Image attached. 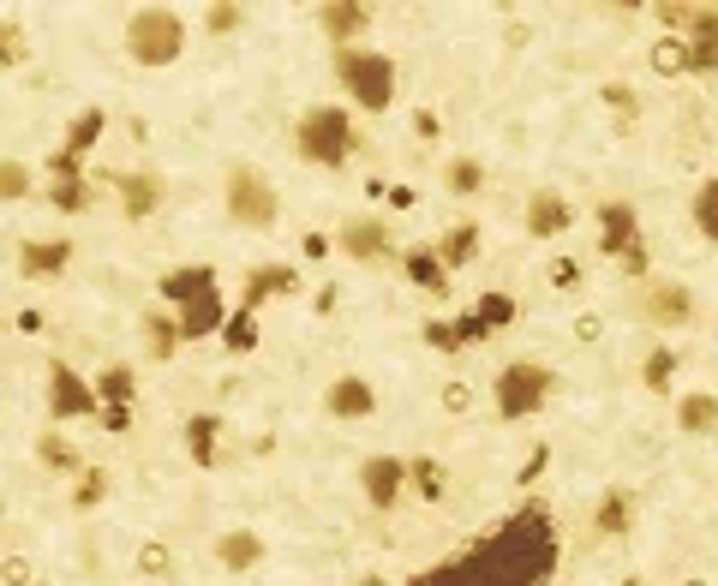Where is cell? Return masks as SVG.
Returning a JSON list of instances; mask_svg holds the SVG:
<instances>
[{
	"instance_id": "obj_1",
	"label": "cell",
	"mask_w": 718,
	"mask_h": 586,
	"mask_svg": "<svg viewBox=\"0 0 718 586\" xmlns=\"http://www.w3.org/2000/svg\"><path fill=\"white\" fill-rule=\"evenodd\" d=\"M186 49V19L174 7H138L126 19V54L138 66H174Z\"/></svg>"
},
{
	"instance_id": "obj_2",
	"label": "cell",
	"mask_w": 718,
	"mask_h": 586,
	"mask_svg": "<svg viewBox=\"0 0 718 586\" xmlns=\"http://www.w3.org/2000/svg\"><path fill=\"white\" fill-rule=\"evenodd\" d=\"M335 79L365 114H384L395 102V61L377 49H335Z\"/></svg>"
},
{
	"instance_id": "obj_3",
	"label": "cell",
	"mask_w": 718,
	"mask_h": 586,
	"mask_svg": "<svg viewBox=\"0 0 718 586\" xmlns=\"http://www.w3.org/2000/svg\"><path fill=\"white\" fill-rule=\"evenodd\" d=\"M294 150L318 168H342L354 156V114L347 108H305L294 126Z\"/></svg>"
},
{
	"instance_id": "obj_4",
	"label": "cell",
	"mask_w": 718,
	"mask_h": 586,
	"mask_svg": "<svg viewBox=\"0 0 718 586\" xmlns=\"http://www.w3.org/2000/svg\"><path fill=\"white\" fill-rule=\"evenodd\" d=\"M556 395V372L539 359H516L503 365V377H497L491 401H497V419H533L539 407H545Z\"/></svg>"
},
{
	"instance_id": "obj_5",
	"label": "cell",
	"mask_w": 718,
	"mask_h": 586,
	"mask_svg": "<svg viewBox=\"0 0 718 586\" xmlns=\"http://www.w3.org/2000/svg\"><path fill=\"white\" fill-rule=\"evenodd\" d=\"M228 216H233L240 228H275L282 198H275V186L263 180L258 168H233V174H228Z\"/></svg>"
},
{
	"instance_id": "obj_6",
	"label": "cell",
	"mask_w": 718,
	"mask_h": 586,
	"mask_svg": "<svg viewBox=\"0 0 718 586\" xmlns=\"http://www.w3.org/2000/svg\"><path fill=\"white\" fill-rule=\"evenodd\" d=\"M91 414H102L96 384H84L66 359H49V419L54 425H72V419H91Z\"/></svg>"
},
{
	"instance_id": "obj_7",
	"label": "cell",
	"mask_w": 718,
	"mask_h": 586,
	"mask_svg": "<svg viewBox=\"0 0 718 586\" xmlns=\"http://www.w3.org/2000/svg\"><path fill=\"white\" fill-rule=\"evenodd\" d=\"M647 324L658 329H677V324H695V293L677 287V282H647L641 287V305H635Z\"/></svg>"
},
{
	"instance_id": "obj_8",
	"label": "cell",
	"mask_w": 718,
	"mask_h": 586,
	"mask_svg": "<svg viewBox=\"0 0 718 586\" xmlns=\"http://www.w3.org/2000/svg\"><path fill=\"white\" fill-rule=\"evenodd\" d=\"M360 491L372 509H395L407 491V461L402 456H365L360 461Z\"/></svg>"
},
{
	"instance_id": "obj_9",
	"label": "cell",
	"mask_w": 718,
	"mask_h": 586,
	"mask_svg": "<svg viewBox=\"0 0 718 586\" xmlns=\"http://www.w3.org/2000/svg\"><path fill=\"white\" fill-rule=\"evenodd\" d=\"M318 31H324L335 49H354V36L372 31V7H365V0H324V7H318Z\"/></svg>"
},
{
	"instance_id": "obj_10",
	"label": "cell",
	"mask_w": 718,
	"mask_h": 586,
	"mask_svg": "<svg viewBox=\"0 0 718 586\" xmlns=\"http://www.w3.org/2000/svg\"><path fill=\"white\" fill-rule=\"evenodd\" d=\"M628 245H641V216L635 203H599V258H623Z\"/></svg>"
},
{
	"instance_id": "obj_11",
	"label": "cell",
	"mask_w": 718,
	"mask_h": 586,
	"mask_svg": "<svg viewBox=\"0 0 718 586\" xmlns=\"http://www.w3.org/2000/svg\"><path fill=\"white\" fill-rule=\"evenodd\" d=\"M575 228V210H569L563 192H551V186H539L533 198H527V233L533 240H556V233Z\"/></svg>"
},
{
	"instance_id": "obj_12",
	"label": "cell",
	"mask_w": 718,
	"mask_h": 586,
	"mask_svg": "<svg viewBox=\"0 0 718 586\" xmlns=\"http://www.w3.org/2000/svg\"><path fill=\"white\" fill-rule=\"evenodd\" d=\"M61 270H72V240H24L19 245V275L24 282H54Z\"/></svg>"
},
{
	"instance_id": "obj_13",
	"label": "cell",
	"mask_w": 718,
	"mask_h": 586,
	"mask_svg": "<svg viewBox=\"0 0 718 586\" xmlns=\"http://www.w3.org/2000/svg\"><path fill=\"white\" fill-rule=\"evenodd\" d=\"M324 414L330 419H372L377 414V389L365 377H335L324 389Z\"/></svg>"
},
{
	"instance_id": "obj_14",
	"label": "cell",
	"mask_w": 718,
	"mask_h": 586,
	"mask_svg": "<svg viewBox=\"0 0 718 586\" xmlns=\"http://www.w3.org/2000/svg\"><path fill=\"white\" fill-rule=\"evenodd\" d=\"M156 287H163V300L180 305V312H186V305H198L204 293H222V287H216V270H210V263H180V270H168Z\"/></svg>"
},
{
	"instance_id": "obj_15",
	"label": "cell",
	"mask_w": 718,
	"mask_h": 586,
	"mask_svg": "<svg viewBox=\"0 0 718 586\" xmlns=\"http://www.w3.org/2000/svg\"><path fill=\"white\" fill-rule=\"evenodd\" d=\"M300 275L294 263H263V270H246V293H240V312H258L263 300H275V293H294Z\"/></svg>"
},
{
	"instance_id": "obj_16",
	"label": "cell",
	"mask_w": 718,
	"mask_h": 586,
	"mask_svg": "<svg viewBox=\"0 0 718 586\" xmlns=\"http://www.w3.org/2000/svg\"><path fill=\"white\" fill-rule=\"evenodd\" d=\"M335 245H342L354 263H377V258H389V228L372 222V216H360V222H347L342 233H335Z\"/></svg>"
},
{
	"instance_id": "obj_17",
	"label": "cell",
	"mask_w": 718,
	"mask_h": 586,
	"mask_svg": "<svg viewBox=\"0 0 718 586\" xmlns=\"http://www.w3.org/2000/svg\"><path fill=\"white\" fill-rule=\"evenodd\" d=\"M108 180H114V192H121L126 222H150L156 203H163V186H156L150 174H108Z\"/></svg>"
},
{
	"instance_id": "obj_18",
	"label": "cell",
	"mask_w": 718,
	"mask_h": 586,
	"mask_svg": "<svg viewBox=\"0 0 718 586\" xmlns=\"http://www.w3.org/2000/svg\"><path fill=\"white\" fill-rule=\"evenodd\" d=\"M683 42H688V66H695V79H700V72H718V7H700Z\"/></svg>"
},
{
	"instance_id": "obj_19",
	"label": "cell",
	"mask_w": 718,
	"mask_h": 586,
	"mask_svg": "<svg viewBox=\"0 0 718 586\" xmlns=\"http://www.w3.org/2000/svg\"><path fill=\"white\" fill-rule=\"evenodd\" d=\"M402 270H407V282L425 287L431 300H444V293H449V270H444V258H437V245H414V252L402 258Z\"/></svg>"
},
{
	"instance_id": "obj_20",
	"label": "cell",
	"mask_w": 718,
	"mask_h": 586,
	"mask_svg": "<svg viewBox=\"0 0 718 586\" xmlns=\"http://www.w3.org/2000/svg\"><path fill=\"white\" fill-rule=\"evenodd\" d=\"M216 563H222L228 575H246V568L263 563V538L246 533V526H240V533H222V538H216Z\"/></svg>"
},
{
	"instance_id": "obj_21",
	"label": "cell",
	"mask_w": 718,
	"mask_h": 586,
	"mask_svg": "<svg viewBox=\"0 0 718 586\" xmlns=\"http://www.w3.org/2000/svg\"><path fill=\"white\" fill-rule=\"evenodd\" d=\"M647 72L653 79H695V66H688V42L683 36H653V49H647Z\"/></svg>"
},
{
	"instance_id": "obj_22",
	"label": "cell",
	"mask_w": 718,
	"mask_h": 586,
	"mask_svg": "<svg viewBox=\"0 0 718 586\" xmlns=\"http://www.w3.org/2000/svg\"><path fill=\"white\" fill-rule=\"evenodd\" d=\"M216 443H222V414L186 419V456H192V467H216Z\"/></svg>"
},
{
	"instance_id": "obj_23",
	"label": "cell",
	"mask_w": 718,
	"mask_h": 586,
	"mask_svg": "<svg viewBox=\"0 0 718 586\" xmlns=\"http://www.w3.org/2000/svg\"><path fill=\"white\" fill-rule=\"evenodd\" d=\"M216 329H228L222 293H204L198 305H186V312H180V335H186V342H204V335H216Z\"/></svg>"
},
{
	"instance_id": "obj_24",
	"label": "cell",
	"mask_w": 718,
	"mask_h": 586,
	"mask_svg": "<svg viewBox=\"0 0 718 586\" xmlns=\"http://www.w3.org/2000/svg\"><path fill=\"white\" fill-rule=\"evenodd\" d=\"M628 526H635V496H628V491H605V496H599V509H593V533L623 538Z\"/></svg>"
},
{
	"instance_id": "obj_25",
	"label": "cell",
	"mask_w": 718,
	"mask_h": 586,
	"mask_svg": "<svg viewBox=\"0 0 718 586\" xmlns=\"http://www.w3.org/2000/svg\"><path fill=\"white\" fill-rule=\"evenodd\" d=\"M37 461L49 467V473H72V479H84V456L66 443L61 431H42V437H37Z\"/></svg>"
},
{
	"instance_id": "obj_26",
	"label": "cell",
	"mask_w": 718,
	"mask_h": 586,
	"mask_svg": "<svg viewBox=\"0 0 718 586\" xmlns=\"http://www.w3.org/2000/svg\"><path fill=\"white\" fill-rule=\"evenodd\" d=\"M474 252H479V222H456L437 240V258H444V270H467L474 263Z\"/></svg>"
},
{
	"instance_id": "obj_27",
	"label": "cell",
	"mask_w": 718,
	"mask_h": 586,
	"mask_svg": "<svg viewBox=\"0 0 718 586\" xmlns=\"http://www.w3.org/2000/svg\"><path fill=\"white\" fill-rule=\"evenodd\" d=\"M677 425L688 437L718 431V395H683V401H677Z\"/></svg>"
},
{
	"instance_id": "obj_28",
	"label": "cell",
	"mask_w": 718,
	"mask_h": 586,
	"mask_svg": "<svg viewBox=\"0 0 718 586\" xmlns=\"http://www.w3.org/2000/svg\"><path fill=\"white\" fill-rule=\"evenodd\" d=\"M102 126H108V114H102V108L72 114V126H66V156H79V163H84V150L102 138Z\"/></svg>"
},
{
	"instance_id": "obj_29",
	"label": "cell",
	"mask_w": 718,
	"mask_h": 586,
	"mask_svg": "<svg viewBox=\"0 0 718 586\" xmlns=\"http://www.w3.org/2000/svg\"><path fill=\"white\" fill-rule=\"evenodd\" d=\"M132 389H138V377H132V365H102V377H96V395H102V407H132Z\"/></svg>"
},
{
	"instance_id": "obj_30",
	"label": "cell",
	"mask_w": 718,
	"mask_h": 586,
	"mask_svg": "<svg viewBox=\"0 0 718 586\" xmlns=\"http://www.w3.org/2000/svg\"><path fill=\"white\" fill-rule=\"evenodd\" d=\"M144 342H150V354H156V359H168L174 347L186 342V335H180V317H163V312H144Z\"/></svg>"
},
{
	"instance_id": "obj_31",
	"label": "cell",
	"mask_w": 718,
	"mask_h": 586,
	"mask_svg": "<svg viewBox=\"0 0 718 586\" xmlns=\"http://www.w3.org/2000/svg\"><path fill=\"white\" fill-rule=\"evenodd\" d=\"M444 186H449V192H456V198H474L479 186H486V168H479L474 156H456V163L444 168Z\"/></svg>"
},
{
	"instance_id": "obj_32",
	"label": "cell",
	"mask_w": 718,
	"mask_h": 586,
	"mask_svg": "<svg viewBox=\"0 0 718 586\" xmlns=\"http://www.w3.org/2000/svg\"><path fill=\"white\" fill-rule=\"evenodd\" d=\"M688 216H695V228H700V233H707V240L718 245V174H712V180H700L695 210H688Z\"/></svg>"
},
{
	"instance_id": "obj_33",
	"label": "cell",
	"mask_w": 718,
	"mask_h": 586,
	"mask_svg": "<svg viewBox=\"0 0 718 586\" xmlns=\"http://www.w3.org/2000/svg\"><path fill=\"white\" fill-rule=\"evenodd\" d=\"M474 312H479V324H486V329L497 335V329H509V324H516V317H521V305L509 300V293H486V300H479Z\"/></svg>"
},
{
	"instance_id": "obj_34",
	"label": "cell",
	"mask_w": 718,
	"mask_h": 586,
	"mask_svg": "<svg viewBox=\"0 0 718 586\" xmlns=\"http://www.w3.org/2000/svg\"><path fill=\"white\" fill-rule=\"evenodd\" d=\"M102 496H108V473H102V467H84V479L72 485V509L91 515V509H102Z\"/></svg>"
},
{
	"instance_id": "obj_35",
	"label": "cell",
	"mask_w": 718,
	"mask_h": 586,
	"mask_svg": "<svg viewBox=\"0 0 718 586\" xmlns=\"http://www.w3.org/2000/svg\"><path fill=\"white\" fill-rule=\"evenodd\" d=\"M670 377H677V354H670V347H653L647 365H641V384H647L653 395H665Z\"/></svg>"
},
{
	"instance_id": "obj_36",
	"label": "cell",
	"mask_w": 718,
	"mask_h": 586,
	"mask_svg": "<svg viewBox=\"0 0 718 586\" xmlns=\"http://www.w3.org/2000/svg\"><path fill=\"white\" fill-rule=\"evenodd\" d=\"M222 342H228V354H252V347H258V312H233L228 329H222Z\"/></svg>"
},
{
	"instance_id": "obj_37",
	"label": "cell",
	"mask_w": 718,
	"mask_h": 586,
	"mask_svg": "<svg viewBox=\"0 0 718 586\" xmlns=\"http://www.w3.org/2000/svg\"><path fill=\"white\" fill-rule=\"evenodd\" d=\"M49 203L61 216H79V210H91V186H84V180H54L49 186Z\"/></svg>"
},
{
	"instance_id": "obj_38",
	"label": "cell",
	"mask_w": 718,
	"mask_h": 586,
	"mask_svg": "<svg viewBox=\"0 0 718 586\" xmlns=\"http://www.w3.org/2000/svg\"><path fill=\"white\" fill-rule=\"evenodd\" d=\"M407 479H414V485L431 496V503L444 496V467H437V456H414V461H407Z\"/></svg>"
},
{
	"instance_id": "obj_39",
	"label": "cell",
	"mask_w": 718,
	"mask_h": 586,
	"mask_svg": "<svg viewBox=\"0 0 718 586\" xmlns=\"http://www.w3.org/2000/svg\"><path fill=\"white\" fill-rule=\"evenodd\" d=\"M246 24V7H233V0H216L210 12H204V31L210 36H233Z\"/></svg>"
},
{
	"instance_id": "obj_40",
	"label": "cell",
	"mask_w": 718,
	"mask_h": 586,
	"mask_svg": "<svg viewBox=\"0 0 718 586\" xmlns=\"http://www.w3.org/2000/svg\"><path fill=\"white\" fill-rule=\"evenodd\" d=\"M138 575L168 580V575H174V551H168V545H156V538H150V545H138Z\"/></svg>"
},
{
	"instance_id": "obj_41",
	"label": "cell",
	"mask_w": 718,
	"mask_h": 586,
	"mask_svg": "<svg viewBox=\"0 0 718 586\" xmlns=\"http://www.w3.org/2000/svg\"><path fill=\"white\" fill-rule=\"evenodd\" d=\"M0 198L7 203H19V198H31V174H24V163H0Z\"/></svg>"
},
{
	"instance_id": "obj_42",
	"label": "cell",
	"mask_w": 718,
	"mask_h": 586,
	"mask_svg": "<svg viewBox=\"0 0 718 586\" xmlns=\"http://www.w3.org/2000/svg\"><path fill=\"white\" fill-rule=\"evenodd\" d=\"M599 96H605L611 108H617V121H623V132H628V126L641 121V102H635V91H628V84H605V91H599Z\"/></svg>"
},
{
	"instance_id": "obj_43",
	"label": "cell",
	"mask_w": 718,
	"mask_h": 586,
	"mask_svg": "<svg viewBox=\"0 0 718 586\" xmlns=\"http://www.w3.org/2000/svg\"><path fill=\"white\" fill-rule=\"evenodd\" d=\"M425 342H431L437 354H461V347H467V342H461V329H456V324H444V317H431V324H425Z\"/></svg>"
},
{
	"instance_id": "obj_44",
	"label": "cell",
	"mask_w": 718,
	"mask_h": 586,
	"mask_svg": "<svg viewBox=\"0 0 718 586\" xmlns=\"http://www.w3.org/2000/svg\"><path fill=\"white\" fill-rule=\"evenodd\" d=\"M0 61H7V72H19L24 66V31H19V24H0Z\"/></svg>"
},
{
	"instance_id": "obj_45",
	"label": "cell",
	"mask_w": 718,
	"mask_h": 586,
	"mask_svg": "<svg viewBox=\"0 0 718 586\" xmlns=\"http://www.w3.org/2000/svg\"><path fill=\"white\" fill-rule=\"evenodd\" d=\"M437 401H444V414H467V407H474V389H467L461 377H449V384H444V395H437Z\"/></svg>"
},
{
	"instance_id": "obj_46",
	"label": "cell",
	"mask_w": 718,
	"mask_h": 586,
	"mask_svg": "<svg viewBox=\"0 0 718 586\" xmlns=\"http://www.w3.org/2000/svg\"><path fill=\"white\" fill-rule=\"evenodd\" d=\"M551 287H581V258H551Z\"/></svg>"
},
{
	"instance_id": "obj_47",
	"label": "cell",
	"mask_w": 718,
	"mask_h": 586,
	"mask_svg": "<svg viewBox=\"0 0 718 586\" xmlns=\"http://www.w3.org/2000/svg\"><path fill=\"white\" fill-rule=\"evenodd\" d=\"M653 270V252H647V240H641V245H628V252H623V275H635V282H641V275H647Z\"/></svg>"
},
{
	"instance_id": "obj_48",
	"label": "cell",
	"mask_w": 718,
	"mask_h": 586,
	"mask_svg": "<svg viewBox=\"0 0 718 586\" xmlns=\"http://www.w3.org/2000/svg\"><path fill=\"white\" fill-rule=\"evenodd\" d=\"M96 419H102V431H114V437H126V431H132V407H102Z\"/></svg>"
},
{
	"instance_id": "obj_49",
	"label": "cell",
	"mask_w": 718,
	"mask_h": 586,
	"mask_svg": "<svg viewBox=\"0 0 718 586\" xmlns=\"http://www.w3.org/2000/svg\"><path fill=\"white\" fill-rule=\"evenodd\" d=\"M545 461H551V449H545V443H533V456H527V467H521V485H533V479L545 473Z\"/></svg>"
},
{
	"instance_id": "obj_50",
	"label": "cell",
	"mask_w": 718,
	"mask_h": 586,
	"mask_svg": "<svg viewBox=\"0 0 718 586\" xmlns=\"http://www.w3.org/2000/svg\"><path fill=\"white\" fill-rule=\"evenodd\" d=\"M456 329H461V342H486V335H491L486 324H479V312H461V317H456Z\"/></svg>"
},
{
	"instance_id": "obj_51",
	"label": "cell",
	"mask_w": 718,
	"mask_h": 586,
	"mask_svg": "<svg viewBox=\"0 0 718 586\" xmlns=\"http://www.w3.org/2000/svg\"><path fill=\"white\" fill-rule=\"evenodd\" d=\"M599 335H605V317H575V342H599Z\"/></svg>"
},
{
	"instance_id": "obj_52",
	"label": "cell",
	"mask_w": 718,
	"mask_h": 586,
	"mask_svg": "<svg viewBox=\"0 0 718 586\" xmlns=\"http://www.w3.org/2000/svg\"><path fill=\"white\" fill-rule=\"evenodd\" d=\"M7 586H31V563H24V556H12V563H7Z\"/></svg>"
},
{
	"instance_id": "obj_53",
	"label": "cell",
	"mask_w": 718,
	"mask_h": 586,
	"mask_svg": "<svg viewBox=\"0 0 718 586\" xmlns=\"http://www.w3.org/2000/svg\"><path fill=\"white\" fill-rule=\"evenodd\" d=\"M414 132H419V138H437L444 126H437V114H431V108H419V114H414Z\"/></svg>"
},
{
	"instance_id": "obj_54",
	"label": "cell",
	"mask_w": 718,
	"mask_h": 586,
	"mask_svg": "<svg viewBox=\"0 0 718 586\" xmlns=\"http://www.w3.org/2000/svg\"><path fill=\"white\" fill-rule=\"evenodd\" d=\"M12 324H19L24 335H37V329H42V312H31V305H24V312H19V317H12Z\"/></svg>"
},
{
	"instance_id": "obj_55",
	"label": "cell",
	"mask_w": 718,
	"mask_h": 586,
	"mask_svg": "<svg viewBox=\"0 0 718 586\" xmlns=\"http://www.w3.org/2000/svg\"><path fill=\"white\" fill-rule=\"evenodd\" d=\"M389 203L395 210H414V186H389Z\"/></svg>"
},
{
	"instance_id": "obj_56",
	"label": "cell",
	"mask_w": 718,
	"mask_h": 586,
	"mask_svg": "<svg viewBox=\"0 0 718 586\" xmlns=\"http://www.w3.org/2000/svg\"><path fill=\"white\" fill-rule=\"evenodd\" d=\"M324 252H330V240H324V233H305V258L318 263V258H324Z\"/></svg>"
},
{
	"instance_id": "obj_57",
	"label": "cell",
	"mask_w": 718,
	"mask_h": 586,
	"mask_svg": "<svg viewBox=\"0 0 718 586\" xmlns=\"http://www.w3.org/2000/svg\"><path fill=\"white\" fill-rule=\"evenodd\" d=\"M688 586H700V580H688Z\"/></svg>"
},
{
	"instance_id": "obj_58",
	"label": "cell",
	"mask_w": 718,
	"mask_h": 586,
	"mask_svg": "<svg viewBox=\"0 0 718 586\" xmlns=\"http://www.w3.org/2000/svg\"><path fill=\"white\" fill-rule=\"evenodd\" d=\"M365 586H377V580H365Z\"/></svg>"
}]
</instances>
